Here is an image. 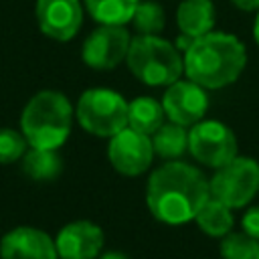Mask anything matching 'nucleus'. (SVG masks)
Wrapping results in <instances>:
<instances>
[{
  "label": "nucleus",
  "instance_id": "f257e3e1",
  "mask_svg": "<svg viewBox=\"0 0 259 259\" xmlns=\"http://www.w3.org/2000/svg\"><path fill=\"white\" fill-rule=\"evenodd\" d=\"M208 198V180L200 170L184 162H168L148 180V208L158 221L168 225L192 221Z\"/></svg>",
  "mask_w": 259,
  "mask_h": 259
},
{
  "label": "nucleus",
  "instance_id": "f03ea898",
  "mask_svg": "<svg viewBox=\"0 0 259 259\" xmlns=\"http://www.w3.org/2000/svg\"><path fill=\"white\" fill-rule=\"evenodd\" d=\"M188 79L204 89H221L237 81L247 63L243 42L225 32H206L184 51Z\"/></svg>",
  "mask_w": 259,
  "mask_h": 259
},
{
  "label": "nucleus",
  "instance_id": "7ed1b4c3",
  "mask_svg": "<svg viewBox=\"0 0 259 259\" xmlns=\"http://www.w3.org/2000/svg\"><path fill=\"white\" fill-rule=\"evenodd\" d=\"M73 107L61 91L45 89L28 99L20 113V132L30 148L57 150L71 132Z\"/></svg>",
  "mask_w": 259,
  "mask_h": 259
},
{
  "label": "nucleus",
  "instance_id": "20e7f679",
  "mask_svg": "<svg viewBox=\"0 0 259 259\" xmlns=\"http://www.w3.org/2000/svg\"><path fill=\"white\" fill-rule=\"evenodd\" d=\"M125 61L130 71L142 83L154 87L176 83L184 71L180 51L156 34H140L132 38Z\"/></svg>",
  "mask_w": 259,
  "mask_h": 259
},
{
  "label": "nucleus",
  "instance_id": "39448f33",
  "mask_svg": "<svg viewBox=\"0 0 259 259\" xmlns=\"http://www.w3.org/2000/svg\"><path fill=\"white\" fill-rule=\"evenodd\" d=\"M130 103L111 89H87L77 101V121L93 136L111 138L127 127Z\"/></svg>",
  "mask_w": 259,
  "mask_h": 259
},
{
  "label": "nucleus",
  "instance_id": "423d86ee",
  "mask_svg": "<svg viewBox=\"0 0 259 259\" xmlns=\"http://www.w3.org/2000/svg\"><path fill=\"white\" fill-rule=\"evenodd\" d=\"M210 196L229 208H241L259 190V162L247 156H237L229 164L217 168L208 182Z\"/></svg>",
  "mask_w": 259,
  "mask_h": 259
},
{
  "label": "nucleus",
  "instance_id": "0eeeda50",
  "mask_svg": "<svg viewBox=\"0 0 259 259\" xmlns=\"http://www.w3.org/2000/svg\"><path fill=\"white\" fill-rule=\"evenodd\" d=\"M188 152L200 164L221 168L237 158V138L221 121H198L188 132Z\"/></svg>",
  "mask_w": 259,
  "mask_h": 259
},
{
  "label": "nucleus",
  "instance_id": "6e6552de",
  "mask_svg": "<svg viewBox=\"0 0 259 259\" xmlns=\"http://www.w3.org/2000/svg\"><path fill=\"white\" fill-rule=\"evenodd\" d=\"M107 156L117 172L125 176H138L150 168L154 158V146L150 136L127 125L109 138Z\"/></svg>",
  "mask_w": 259,
  "mask_h": 259
},
{
  "label": "nucleus",
  "instance_id": "1a4fd4ad",
  "mask_svg": "<svg viewBox=\"0 0 259 259\" xmlns=\"http://www.w3.org/2000/svg\"><path fill=\"white\" fill-rule=\"evenodd\" d=\"M130 32L123 26H109L101 24L95 28L83 42V61L91 69L107 71L117 67L130 51Z\"/></svg>",
  "mask_w": 259,
  "mask_h": 259
},
{
  "label": "nucleus",
  "instance_id": "9d476101",
  "mask_svg": "<svg viewBox=\"0 0 259 259\" xmlns=\"http://www.w3.org/2000/svg\"><path fill=\"white\" fill-rule=\"evenodd\" d=\"M162 107L170 121L186 127L198 123L204 117L208 109V97L204 87L192 81H176L168 85L162 99Z\"/></svg>",
  "mask_w": 259,
  "mask_h": 259
},
{
  "label": "nucleus",
  "instance_id": "9b49d317",
  "mask_svg": "<svg viewBox=\"0 0 259 259\" xmlns=\"http://www.w3.org/2000/svg\"><path fill=\"white\" fill-rule=\"evenodd\" d=\"M34 14L40 30L55 40H71L83 24L79 0H36Z\"/></svg>",
  "mask_w": 259,
  "mask_h": 259
},
{
  "label": "nucleus",
  "instance_id": "f8f14e48",
  "mask_svg": "<svg viewBox=\"0 0 259 259\" xmlns=\"http://www.w3.org/2000/svg\"><path fill=\"white\" fill-rule=\"evenodd\" d=\"M61 259H95L103 247V231L89 221L65 225L55 239Z\"/></svg>",
  "mask_w": 259,
  "mask_h": 259
},
{
  "label": "nucleus",
  "instance_id": "ddd939ff",
  "mask_svg": "<svg viewBox=\"0 0 259 259\" xmlns=\"http://www.w3.org/2000/svg\"><path fill=\"white\" fill-rule=\"evenodd\" d=\"M2 259H57L55 241L40 229L16 227L0 241Z\"/></svg>",
  "mask_w": 259,
  "mask_h": 259
},
{
  "label": "nucleus",
  "instance_id": "4468645a",
  "mask_svg": "<svg viewBox=\"0 0 259 259\" xmlns=\"http://www.w3.org/2000/svg\"><path fill=\"white\" fill-rule=\"evenodd\" d=\"M176 24L182 34L198 38L210 32L214 24V6L210 0H182L176 8Z\"/></svg>",
  "mask_w": 259,
  "mask_h": 259
},
{
  "label": "nucleus",
  "instance_id": "2eb2a0df",
  "mask_svg": "<svg viewBox=\"0 0 259 259\" xmlns=\"http://www.w3.org/2000/svg\"><path fill=\"white\" fill-rule=\"evenodd\" d=\"M166 111L154 97H136L127 107V125L150 136L164 125Z\"/></svg>",
  "mask_w": 259,
  "mask_h": 259
},
{
  "label": "nucleus",
  "instance_id": "dca6fc26",
  "mask_svg": "<svg viewBox=\"0 0 259 259\" xmlns=\"http://www.w3.org/2000/svg\"><path fill=\"white\" fill-rule=\"evenodd\" d=\"M63 170V160L57 154V150H45V148H30L22 156V172L38 182L55 180Z\"/></svg>",
  "mask_w": 259,
  "mask_h": 259
},
{
  "label": "nucleus",
  "instance_id": "f3484780",
  "mask_svg": "<svg viewBox=\"0 0 259 259\" xmlns=\"http://www.w3.org/2000/svg\"><path fill=\"white\" fill-rule=\"evenodd\" d=\"M140 0H85L93 20L109 26H123L134 18Z\"/></svg>",
  "mask_w": 259,
  "mask_h": 259
},
{
  "label": "nucleus",
  "instance_id": "a211bd4d",
  "mask_svg": "<svg viewBox=\"0 0 259 259\" xmlns=\"http://www.w3.org/2000/svg\"><path fill=\"white\" fill-rule=\"evenodd\" d=\"M194 221H196L198 227H200L206 235H210V237H221V239H223V237L229 235L231 229H233V214H231V208H229L227 204H223L221 200L212 198V196L200 206V210L196 212Z\"/></svg>",
  "mask_w": 259,
  "mask_h": 259
},
{
  "label": "nucleus",
  "instance_id": "6ab92c4d",
  "mask_svg": "<svg viewBox=\"0 0 259 259\" xmlns=\"http://www.w3.org/2000/svg\"><path fill=\"white\" fill-rule=\"evenodd\" d=\"M152 146H154V154L160 158L166 160L180 158L188 150V132L184 130V125H178L174 121L164 123L154 132Z\"/></svg>",
  "mask_w": 259,
  "mask_h": 259
},
{
  "label": "nucleus",
  "instance_id": "aec40b11",
  "mask_svg": "<svg viewBox=\"0 0 259 259\" xmlns=\"http://www.w3.org/2000/svg\"><path fill=\"white\" fill-rule=\"evenodd\" d=\"M259 241L243 233H229L221 241V255L223 259H257Z\"/></svg>",
  "mask_w": 259,
  "mask_h": 259
},
{
  "label": "nucleus",
  "instance_id": "412c9836",
  "mask_svg": "<svg viewBox=\"0 0 259 259\" xmlns=\"http://www.w3.org/2000/svg\"><path fill=\"white\" fill-rule=\"evenodd\" d=\"M132 20L140 34H156L164 26V10L156 2H140Z\"/></svg>",
  "mask_w": 259,
  "mask_h": 259
},
{
  "label": "nucleus",
  "instance_id": "4be33fe9",
  "mask_svg": "<svg viewBox=\"0 0 259 259\" xmlns=\"http://www.w3.org/2000/svg\"><path fill=\"white\" fill-rule=\"evenodd\" d=\"M26 140L22 132L0 127V164H12L20 160L26 152Z\"/></svg>",
  "mask_w": 259,
  "mask_h": 259
},
{
  "label": "nucleus",
  "instance_id": "5701e85b",
  "mask_svg": "<svg viewBox=\"0 0 259 259\" xmlns=\"http://www.w3.org/2000/svg\"><path fill=\"white\" fill-rule=\"evenodd\" d=\"M243 231L253 237L255 241H259V206H253L245 212L243 217Z\"/></svg>",
  "mask_w": 259,
  "mask_h": 259
},
{
  "label": "nucleus",
  "instance_id": "b1692460",
  "mask_svg": "<svg viewBox=\"0 0 259 259\" xmlns=\"http://www.w3.org/2000/svg\"><path fill=\"white\" fill-rule=\"evenodd\" d=\"M239 10H245V12H253V10H259V0H231Z\"/></svg>",
  "mask_w": 259,
  "mask_h": 259
},
{
  "label": "nucleus",
  "instance_id": "393cba45",
  "mask_svg": "<svg viewBox=\"0 0 259 259\" xmlns=\"http://www.w3.org/2000/svg\"><path fill=\"white\" fill-rule=\"evenodd\" d=\"M99 259H127L123 253H119V251H107V253H103Z\"/></svg>",
  "mask_w": 259,
  "mask_h": 259
},
{
  "label": "nucleus",
  "instance_id": "a878e982",
  "mask_svg": "<svg viewBox=\"0 0 259 259\" xmlns=\"http://www.w3.org/2000/svg\"><path fill=\"white\" fill-rule=\"evenodd\" d=\"M253 36H255V42L259 45V14L255 16V26H253Z\"/></svg>",
  "mask_w": 259,
  "mask_h": 259
},
{
  "label": "nucleus",
  "instance_id": "bb28decb",
  "mask_svg": "<svg viewBox=\"0 0 259 259\" xmlns=\"http://www.w3.org/2000/svg\"><path fill=\"white\" fill-rule=\"evenodd\" d=\"M257 259H259V251H257Z\"/></svg>",
  "mask_w": 259,
  "mask_h": 259
}]
</instances>
